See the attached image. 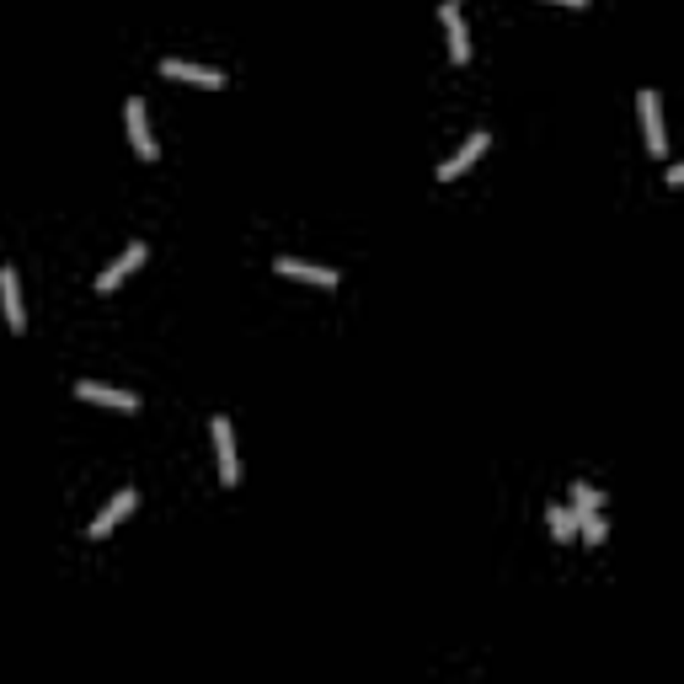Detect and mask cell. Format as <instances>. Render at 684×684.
Wrapping results in <instances>:
<instances>
[{
    "instance_id": "obj_9",
    "label": "cell",
    "mask_w": 684,
    "mask_h": 684,
    "mask_svg": "<svg viewBox=\"0 0 684 684\" xmlns=\"http://www.w3.org/2000/svg\"><path fill=\"white\" fill-rule=\"evenodd\" d=\"M0 310H6V326L22 332L27 310H22V289H17V268H0Z\"/></svg>"
},
{
    "instance_id": "obj_5",
    "label": "cell",
    "mask_w": 684,
    "mask_h": 684,
    "mask_svg": "<svg viewBox=\"0 0 684 684\" xmlns=\"http://www.w3.org/2000/svg\"><path fill=\"white\" fill-rule=\"evenodd\" d=\"M166 81H188V86H225V70L214 65H193V59H161Z\"/></svg>"
},
{
    "instance_id": "obj_4",
    "label": "cell",
    "mask_w": 684,
    "mask_h": 684,
    "mask_svg": "<svg viewBox=\"0 0 684 684\" xmlns=\"http://www.w3.org/2000/svg\"><path fill=\"white\" fill-rule=\"evenodd\" d=\"M439 17H444V33H449V59H455V65H471V33H465L460 0H444Z\"/></svg>"
},
{
    "instance_id": "obj_6",
    "label": "cell",
    "mask_w": 684,
    "mask_h": 684,
    "mask_svg": "<svg viewBox=\"0 0 684 684\" xmlns=\"http://www.w3.org/2000/svg\"><path fill=\"white\" fill-rule=\"evenodd\" d=\"M123 123H129V145L139 161H155V139H150V123H145V102L129 97L123 102Z\"/></svg>"
},
{
    "instance_id": "obj_1",
    "label": "cell",
    "mask_w": 684,
    "mask_h": 684,
    "mask_svg": "<svg viewBox=\"0 0 684 684\" xmlns=\"http://www.w3.org/2000/svg\"><path fill=\"white\" fill-rule=\"evenodd\" d=\"M214 460H220V481L225 487H236L241 481V460H236V433H230V417L225 412H214Z\"/></svg>"
},
{
    "instance_id": "obj_13",
    "label": "cell",
    "mask_w": 684,
    "mask_h": 684,
    "mask_svg": "<svg viewBox=\"0 0 684 684\" xmlns=\"http://www.w3.org/2000/svg\"><path fill=\"white\" fill-rule=\"evenodd\" d=\"M572 508H578V513H588V508H604V492H594L588 481H578V487H572Z\"/></svg>"
},
{
    "instance_id": "obj_2",
    "label": "cell",
    "mask_w": 684,
    "mask_h": 684,
    "mask_svg": "<svg viewBox=\"0 0 684 684\" xmlns=\"http://www.w3.org/2000/svg\"><path fill=\"white\" fill-rule=\"evenodd\" d=\"M134 508H139V492H134V487H123V492L113 497V503H107V508L97 513V519H91V524H86V535H91V540H102V535H113V530H118V524H123V519H129V513H134Z\"/></svg>"
},
{
    "instance_id": "obj_12",
    "label": "cell",
    "mask_w": 684,
    "mask_h": 684,
    "mask_svg": "<svg viewBox=\"0 0 684 684\" xmlns=\"http://www.w3.org/2000/svg\"><path fill=\"white\" fill-rule=\"evenodd\" d=\"M572 519H578V530H583L588 546H599V540H604V513H599V508H588V513L572 508Z\"/></svg>"
},
{
    "instance_id": "obj_14",
    "label": "cell",
    "mask_w": 684,
    "mask_h": 684,
    "mask_svg": "<svg viewBox=\"0 0 684 684\" xmlns=\"http://www.w3.org/2000/svg\"><path fill=\"white\" fill-rule=\"evenodd\" d=\"M572 530H578V519H572V503H567V508H551V535L567 540Z\"/></svg>"
},
{
    "instance_id": "obj_15",
    "label": "cell",
    "mask_w": 684,
    "mask_h": 684,
    "mask_svg": "<svg viewBox=\"0 0 684 684\" xmlns=\"http://www.w3.org/2000/svg\"><path fill=\"white\" fill-rule=\"evenodd\" d=\"M556 6H588V0H556Z\"/></svg>"
},
{
    "instance_id": "obj_11",
    "label": "cell",
    "mask_w": 684,
    "mask_h": 684,
    "mask_svg": "<svg viewBox=\"0 0 684 684\" xmlns=\"http://www.w3.org/2000/svg\"><path fill=\"white\" fill-rule=\"evenodd\" d=\"M273 268L284 273V278H305V284H321V289H332V284H337V273H332V268H316V262H300V257H278Z\"/></svg>"
},
{
    "instance_id": "obj_3",
    "label": "cell",
    "mask_w": 684,
    "mask_h": 684,
    "mask_svg": "<svg viewBox=\"0 0 684 684\" xmlns=\"http://www.w3.org/2000/svg\"><path fill=\"white\" fill-rule=\"evenodd\" d=\"M487 145H492V134H487V129H476V134L465 139V145H460L455 155H449V161H439V171H433V177H439V182H455L460 171H471V166L481 161V150H487Z\"/></svg>"
},
{
    "instance_id": "obj_10",
    "label": "cell",
    "mask_w": 684,
    "mask_h": 684,
    "mask_svg": "<svg viewBox=\"0 0 684 684\" xmlns=\"http://www.w3.org/2000/svg\"><path fill=\"white\" fill-rule=\"evenodd\" d=\"M145 252H150L145 241H129V252H123V257H113V268H107V273L97 278V289H102V294H107V289H118L123 278H129V273L139 268V262H145Z\"/></svg>"
},
{
    "instance_id": "obj_8",
    "label": "cell",
    "mask_w": 684,
    "mask_h": 684,
    "mask_svg": "<svg viewBox=\"0 0 684 684\" xmlns=\"http://www.w3.org/2000/svg\"><path fill=\"white\" fill-rule=\"evenodd\" d=\"M75 396H81V401H102V407H118V412H134L139 407L134 391H118V385H102V380H81V385H75Z\"/></svg>"
},
{
    "instance_id": "obj_7",
    "label": "cell",
    "mask_w": 684,
    "mask_h": 684,
    "mask_svg": "<svg viewBox=\"0 0 684 684\" xmlns=\"http://www.w3.org/2000/svg\"><path fill=\"white\" fill-rule=\"evenodd\" d=\"M636 113H642L647 150H652V155H663V150H668V134H663V107H658V97H652V91H642V97H636Z\"/></svg>"
}]
</instances>
